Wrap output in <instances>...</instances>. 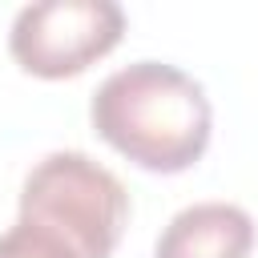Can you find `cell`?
I'll list each match as a JSON object with an SVG mask.
<instances>
[{
	"label": "cell",
	"instance_id": "cell-3",
	"mask_svg": "<svg viewBox=\"0 0 258 258\" xmlns=\"http://www.w3.org/2000/svg\"><path fill=\"white\" fill-rule=\"evenodd\" d=\"M121 32L125 12L113 0H40L16 12L8 52L24 73L64 81L113 52Z\"/></svg>",
	"mask_w": 258,
	"mask_h": 258
},
{
	"label": "cell",
	"instance_id": "cell-4",
	"mask_svg": "<svg viewBox=\"0 0 258 258\" xmlns=\"http://www.w3.org/2000/svg\"><path fill=\"white\" fill-rule=\"evenodd\" d=\"M254 222L234 202H198L169 218L153 258H250Z\"/></svg>",
	"mask_w": 258,
	"mask_h": 258
},
{
	"label": "cell",
	"instance_id": "cell-1",
	"mask_svg": "<svg viewBox=\"0 0 258 258\" xmlns=\"http://www.w3.org/2000/svg\"><path fill=\"white\" fill-rule=\"evenodd\" d=\"M93 129L133 165L149 173L189 169L214 129L206 89L161 60H137L109 73L89 105Z\"/></svg>",
	"mask_w": 258,
	"mask_h": 258
},
{
	"label": "cell",
	"instance_id": "cell-5",
	"mask_svg": "<svg viewBox=\"0 0 258 258\" xmlns=\"http://www.w3.org/2000/svg\"><path fill=\"white\" fill-rule=\"evenodd\" d=\"M0 258H73V254L52 234H44V230L16 218V226L0 234Z\"/></svg>",
	"mask_w": 258,
	"mask_h": 258
},
{
	"label": "cell",
	"instance_id": "cell-2",
	"mask_svg": "<svg viewBox=\"0 0 258 258\" xmlns=\"http://www.w3.org/2000/svg\"><path fill=\"white\" fill-rule=\"evenodd\" d=\"M20 222L52 234L73 258H113L129 222V194L121 177L89 153L60 149L28 169Z\"/></svg>",
	"mask_w": 258,
	"mask_h": 258
}]
</instances>
